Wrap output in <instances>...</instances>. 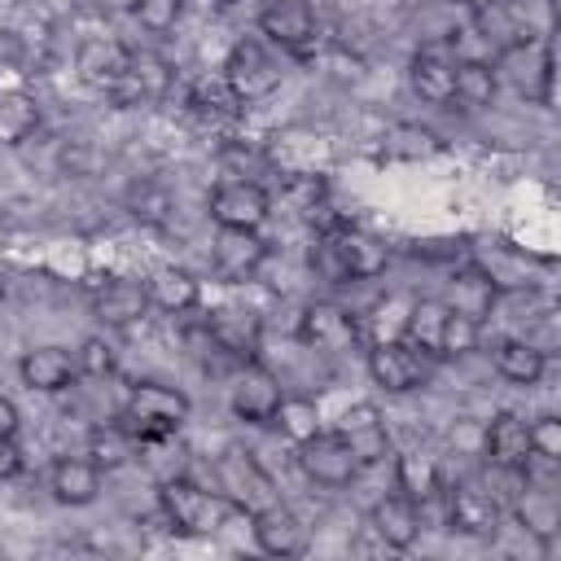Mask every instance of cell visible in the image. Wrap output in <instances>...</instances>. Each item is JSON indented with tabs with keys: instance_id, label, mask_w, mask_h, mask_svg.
Wrapping results in <instances>:
<instances>
[{
	"instance_id": "obj_32",
	"label": "cell",
	"mask_w": 561,
	"mask_h": 561,
	"mask_svg": "<svg viewBox=\"0 0 561 561\" xmlns=\"http://www.w3.org/2000/svg\"><path fill=\"white\" fill-rule=\"evenodd\" d=\"M101 473H118L136 460V438L123 421H101L88 430V451H83Z\"/></svg>"
},
{
	"instance_id": "obj_26",
	"label": "cell",
	"mask_w": 561,
	"mask_h": 561,
	"mask_svg": "<svg viewBox=\"0 0 561 561\" xmlns=\"http://www.w3.org/2000/svg\"><path fill=\"white\" fill-rule=\"evenodd\" d=\"M145 311H149L145 280L118 276V280H105V285L92 294V316H96L105 329H131V324L145 320Z\"/></svg>"
},
{
	"instance_id": "obj_45",
	"label": "cell",
	"mask_w": 561,
	"mask_h": 561,
	"mask_svg": "<svg viewBox=\"0 0 561 561\" xmlns=\"http://www.w3.org/2000/svg\"><path fill=\"white\" fill-rule=\"evenodd\" d=\"M4 294H9V280H4V272H0V302H4Z\"/></svg>"
},
{
	"instance_id": "obj_25",
	"label": "cell",
	"mask_w": 561,
	"mask_h": 561,
	"mask_svg": "<svg viewBox=\"0 0 561 561\" xmlns=\"http://www.w3.org/2000/svg\"><path fill=\"white\" fill-rule=\"evenodd\" d=\"M18 377L26 390L35 394H61L79 381V368H75V355L66 346H31L22 359H18Z\"/></svg>"
},
{
	"instance_id": "obj_10",
	"label": "cell",
	"mask_w": 561,
	"mask_h": 561,
	"mask_svg": "<svg viewBox=\"0 0 561 561\" xmlns=\"http://www.w3.org/2000/svg\"><path fill=\"white\" fill-rule=\"evenodd\" d=\"M298 469L307 473V482H316V486H329V491H342V486H351L355 478H359V460H355V451L346 447V438L337 434V430H316L311 438H302L298 443Z\"/></svg>"
},
{
	"instance_id": "obj_2",
	"label": "cell",
	"mask_w": 561,
	"mask_h": 561,
	"mask_svg": "<svg viewBox=\"0 0 561 561\" xmlns=\"http://www.w3.org/2000/svg\"><path fill=\"white\" fill-rule=\"evenodd\" d=\"M188 412H193V399L184 390L162 381H136L118 408V421L131 430L136 443H149V438H175Z\"/></svg>"
},
{
	"instance_id": "obj_44",
	"label": "cell",
	"mask_w": 561,
	"mask_h": 561,
	"mask_svg": "<svg viewBox=\"0 0 561 561\" xmlns=\"http://www.w3.org/2000/svg\"><path fill=\"white\" fill-rule=\"evenodd\" d=\"M456 4L473 13V9H491V4H508V0H456Z\"/></svg>"
},
{
	"instance_id": "obj_37",
	"label": "cell",
	"mask_w": 561,
	"mask_h": 561,
	"mask_svg": "<svg viewBox=\"0 0 561 561\" xmlns=\"http://www.w3.org/2000/svg\"><path fill=\"white\" fill-rule=\"evenodd\" d=\"M443 320H447V302H443V298H412L403 337H408L412 346H421L425 355L438 359V333H443Z\"/></svg>"
},
{
	"instance_id": "obj_3",
	"label": "cell",
	"mask_w": 561,
	"mask_h": 561,
	"mask_svg": "<svg viewBox=\"0 0 561 561\" xmlns=\"http://www.w3.org/2000/svg\"><path fill=\"white\" fill-rule=\"evenodd\" d=\"M224 88L237 96V105H259L267 96L280 92L285 83V66L280 57L272 53V44H263L259 35H241L228 57H224V70H219Z\"/></svg>"
},
{
	"instance_id": "obj_4",
	"label": "cell",
	"mask_w": 561,
	"mask_h": 561,
	"mask_svg": "<svg viewBox=\"0 0 561 561\" xmlns=\"http://www.w3.org/2000/svg\"><path fill=\"white\" fill-rule=\"evenodd\" d=\"M500 88H513L522 101L552 105V39H513L491 53Z\"/></svg>"
},
{
	"instance_id": "obj_23",
	"label": "cell",
	"mask_w": 561,
	"mask_h": 561,
	"mask_svg": "<svg viewBox=\"0 0 561 561\" xmlns=\"http://www.w3.org/2000/svg\"><path fill=\"white\" fill-rule=\"evenodd\" d=\"M482 456L491 469H508V473H522L530 469V434H526V421L517 412H495L482 430Z\"/></svg>"
},
{
	"instance_id": "obj_7",
	"label": "cell",
	"mask_w": 561,
	"mask_h": 561,
	"mask_svg": "<svg viewBox=\"0 0 561 561\" xmlns=\"http://www.w3.org/2000/svg\"><path fill=\"white\" fill-rule=\"evenodd\" d=\"M434 364H438V359L425 355L421 346H412L408 337L373 342V346H368V377H373L386 394H408V390L430 386Z\"/></svg>"
},
{
	"instance_id": "obj_29",
	"label": "cell",
	"mask_w": 561,
	"mask_h": 561,
	"mask_svg": "<svg viewBox=\"0 0 561 561\" xmlns=\"http://www.w3.org/2000/svg\"><path fill=\"white\" fill-rule=\"evenodd\" d=\"M390 473H394V491L408 495L416 508L425 504H438L443 500V469L434 456L425 451H403V456H390Z\"/></svg>"
},
{
	"instance_id": "obj_8",
	"label": "cell",
	"mask_w": 561,
	"mask_h": 561,
	"mask_svg": "<svg viewBox=\"0 0 561 561\" xmlns=\"http://www.w3.org/2000/svg\"><path fill=\"white\" fill-rule=\"evenodd\" d=\"M504 504L491 495V486L478 482H443V526L465 539H495L500 535Z\"/></svg>"
},
{
	"instance_id": "obj_39",
	"label": "cell",
	"mask_w": 561,
	"mask_h": 561,
	"mask_svg": "<svg viewBox=\"0 0 561 561\" xmlns=\"http://www.w3.org/2000/svg\"><path fill=\"white\" fill-rule=\"evenodd\" d=\"M131 18L140 22V31L167 35V31H175V22L184 18V0H136V4H131Z\"/></svg>"
},
{
	"instance_id": "obj_31",
	"label": "cell",
	"mask_w": 561,
	"mask_h": 561,
	"mask_svg": "<svg viewBox=\"0 0 561 561\" xmlns=\"http://www.w3.org/2000/svg\"><path fill=\"white\" fill-rule=\"evenodd\" d=\"M443 302H447V311H460V316L486 324V316H495V307H500V294H495V285H491L473 263H465V267L451 276Z\"/></svg>"
},
{
	"instance_id": "obj_36",
	"label": "cell",
	"mask_w": 561,
	"mask_h": 561,
	"mask_svg": "<svg viewBox=\"0 0 561 561\" xmlns=\"http://www.w3.org/2000/svg\"><path fill=\"white\" fill-rule=\"evenodd\" d=\"M272 425L298 447L302 438H311L320 430V403L311 394H280V403L272 412Z\"/></svg>"
},
{
	"instance_id": "obj_41",
	"label": "cell",
	"mask_w": 561,
	"mask_h": 561,
	"mask_svg": "<svg viewBox=\"0 0 561 561\" xmlns=\"http://www.w3.org/2000/svg\"><path fill=\"white\" fill-rule=\"evenodd\" d=\"M75 368H79V377H110L114 373V346L105 342V337H83L79 342V351H75Z\"/></svg>"
},
{
	"instance_id": "obj_15",
	"label": "cell",
	"mask_w": 561,
	"mask_h": 561,
	"mask_svg": "<svg viewBox=\"0 0 561 561\" xmlns=\"http://www.w3.org/2000/svg\"><path fill=\"white\" fill-rule=\"evenodd\" d=\"M342 438H346V447L355 451V460H359V469H373V465H386L390 456H394V438H390V425H386V416H381V408L377 403H351L342 416H337V425H333Z\"/></svg>"
},
{
	"instance_id": "obj_42",
	"label": "cell",
	"mask_w": 561,
	"mask_h": 561,
	"mask_svg": "<svg viewBox=\"0 0 561 561\" xmlns=\"http://www.w3.org/2000/svg\"><path fill=\"white\" fill-rule=\"evenodd\" d=\"M22 473V451H18V438H0V482L18 478Z\"/></svg>"
},
{
	"instance_id": "obj_6",
	"label": "cell",
	"mask_w": 561,
	"mask_h": 561,
	"mask_svg": "<svg viewBox=\"0 0 561 561\" xmlns=\"http://www.w3.org/2000/svg\"><path fill=\"white\" fill-rule=\"evenodd\" d=\"M215 491H219L224 500H232L241 513H259V508H267V504L280 500L276 478H272V473L259 465V456L245 451V447H224V451L215 456Z\"/></svg>"
},
{
	"instance_id": "obj_9",
	"label": "cell",
	"mask_w": 561,
	"mask_h": 561,
	"mask_svg": "<svg viewBox=\"0 0 561 561\" xmlns=\"http://www.w3.org/2000/svg\"><path fill=\"white\" fill-rule=\"evenodd\" d=\"M316 237L329 241L342 285H351V280H377V276L390 267V245H386L377 232L359 228V224H346V219H342L333 232H316Z\"/></svg>"
},
{
	"instance_id": "obj_14",
	"label": "cell",
	"mask_w": 561,
	"mask_h": 561,
	"mask_svg": "<svg viewBox=\"0 0 561 561\" xmlns=\"http://www.w3.org/2000/svg\"><path fill=\"white\" fill-rule=\"evenodd\" d=\"M408 83L425 105H456V48L443 39H425L408 61Z\"/></svg>"
},
{
	"instance_id": "obj_38",
	"label": "cell",
	"mask_w": 561,
	"mask_h": 561,
	"mask_svg": "<svg viewBox=\"0 0 561 561\" xmlns=\"http://www.w3.org/2000/svg\"><path fill=\"white\" fill-rule=\"evenodd\" d=\"M478 346H482V324L460 311H447L443 333H438V359H469Z\"/></svg>"
},
{
	"instance_id": "obj_18",
	"label": "cell",
	"mask_w": 561,
	"mask_h": 561,
	"mask_svg": "<svg viewBox=\"0 0 561 561\" xmlns=\"http://www.w3.org/2000/svg\"><path fill=\"white\" fill-rule=\"evenodd\" d=\"M245 522H250L254 548L267 552V557H302V552L311 548V526H307L285 500H276V504L250 513Z\"/></svg>"
},
{
	"instance_id": "obj_28",
	"label": "cell",
	"mask_w": 561,
	"mask_h": 561,
	"mask_svg": "<svg viewBox=\"0 0 561 561\" xmlns=\"http://www.w3.org/2000/svg\"><path fill=\"white\" fill-rule=\"evenodd\" d=\"M145 294H149V307L167 311V316H188L202 307V280L188 272V267H175V263H162L145 276Z\"/></svg>"
},
{
	"instance_id": "obj_34",
	"label": "cell",
	"mask_w": 561,
	"mask_h": 561,
	"mask_svg": "<svg viewBox=\"0 0 561 561\" xmlns=\"http://www.w3.org/2000/svg\"><path fill=\"white\" fill-rule=\"evenodd\" d=\"M408 311H412V294L390 289L386 298H377V302L368 307L359 333H368V346H373V342H394V337H403V329H408Z\"/></svg>"
},
{
	"instance_id": "obj_12",
	"label": "cell",
	"mask_w": 561,
	"mask_h": 561,
	"mask_svg": "<svg viewBox=\"0 0 561 561\" xmlns=\"http://www.w3.org/2000/svg\"><path fill=\"white\" fill-rule=\"evenodd\" d=\"M267 263V241L259 228H215L210 241V272L224 285H245Z\"/></svg>"
},
{
	"instance_id": "obj_21",
	"label": "cell",
	"mask_w": 561,
	"mask_h": 561,
	"mask_svg": "<svg viewBox=\"0 0 561 561\" xmlns=\"http://www.w3.org/2000/svg\"><path fill=\"white\" fill-rule=\"evenodd\" d=\"M504 513H513V522H517L539 548H548V543L557 539V530H561V504H557V491L543 486V482H535L530 473L522 478V486H517V495L508 500Z\"/></svg>"
},
{
	"instance_id": "obj_43",
	"label": "cell",
	"mask_w": 561,
	"mask_h": 561,
	"mask_svg": "<svg viewBox=\"0 0 561 561\" xmlns=\"http://www.w3.org/2000/svg\"><path fill=\"white\" fill-rule=\"evenodd\" d=\"M18 430H22V412L9 394H0V438H18Z\"/></svg>"
},
{
	"instance_id": "obj_27",
	"label": "cell",
	"mask_w": 561,
	"mask_h": 561,
	"mask_svg": "<svg viewBox=\"0 0 561 561\" xmlns=\"http://www.w3.org/2000/svg\"><path fill=\"white\" fill-rule=\"evenodd\" d=\"M105 473L88 460V456H57L48 469V491L61 508H88L101 495Z\"/></svg>"
},
{
	"instance_id": "obj_22",
	"label": "cell",
	"mask_w": 561,
	"mask_h": 561,
	"mask_svg": "<svg viewBox=\"0 0 561 561\" xmlns=\"http://www.w3.org/2000/svg\"><path fill=\"white\" fill-rule=\"evenodd\" d=\"M206 333L215 337V346L232 359V364H245V359H259V342H263V320L245 307H215L206 320Z\"/></svg>"
},
{
	"instance_id": "obj_30",
	"label": "cell",
	"mask_w": 561,
	"mask_h": 561,
	"mask_svg": "<svg viewBox=\"0 0 561 561\" xmlns=\"http://www.w3.org/2000/svg\"><path fill=\"white\" fill-rule=\"evenodd\" d=\"M491 364L513 386H539L548 373V351H539L530 337H500L491 346Z\"/></svg>"
},
{
	"instance_id": "obj_13",
	"label": "cell",
	"mask_w": 561,
	"mask_h": 561,
	"mask_svg": "<svg viewBox=\"0 0 561 561\" xmlns=\"http://www.w3.org/2000/svg\"><path fill=\"white\" fill-rule=\"evenodd\" d=\"M280 394H285V390H280V377H276L267 364L245 359V364H237V373H232L228 408H232V416L245 421V425H272V412H276Z\"/></svg>"
},
{
	"instance_id": "obj_16",
	"label": "cell",
	"mask_w": 561,
	"mask_h": 561,
	"mask_svg": "<svg viewBox=\"0 0 561 561\" xmlns=\"http://www.w3.org/2000/svg\"><path fill=\"white\" fill-rule=\"evenodd\" d=\"M491 285L495 294H522V289H535V272H530V254L504 237H486L469 250V259Z\"/></svg>"
},
{
	"instance_id": "obj_5",
	"label": "cell",
	"mask_w": 561,
	"mask_h": 561,
	"mask_svg": "<svg viewBox=\"0 0 561 561\" xmlns=\"http://www.w3.org/2000/svg\"><path fill=\"white\" fill-rule=\"evenodd\" d=\"M254 26L263 44L280 48L294 61H307L320 39V18L311 0H263V9L254 13Z\"/></svg>"
},
{
	"instance_id": "obj_35",
	"label": "cell",
	"mask_w": 561,
	"mask_h": 561,
	"mask_svg": "<svg viewBox=\"0 0 561 561\" xmlns=\"http://www.w3.org/2000/svg\"><path fill=\"white\" fill-rule=\"evenodd\" d=\"M438 149H443V140L416 123H399L381 140V158H390V162H421V158H434Z\"/></svg>"
},
{
	"instance_id": "obj_17",
	"label": "cell",
	"mask_w": 561,
	"mask_h": 561,
	"mask_svg": "<svg viewBox=\"0 0 561 561\" xmlns=\"http://www.w3.org/2000/svg\"><path fill=\"white\" fill-rule=\"evenodd\" d=\"M298 337L311 346V351H324V355H342L359 342V320L355 311H346L342 302H307L302 316H298Z\"/></svg>"
},
{
	"instance_id": "obj_19",
	"label": "cell",
	"mask_w": 561,
	"mask_h": 561,
	"mask_svg": "<svg viewBox=\"0 0 561 561\" xmlns=\"http://www.w3.org/2000/svg\"><path fill=\"white\" fill-rule=\"evenodd\" d=\"M267 162L280 175H324L333 162V145L311 127H285L267 140Z\"/></svg>"
},
{
	"instance_id": "obj_40",
	"label": "cell",
	"mask_w": 561,
	"mask_h": 561,
	"mask_svg": "<svg viewBox=\"0 0 561 561\" xmlns=\"http://www.w3.org/2000/svg\"><path fill=\"white\" fill-rule=\"evenodd\" d=\"M526 434H530V456L535 460H543V465H557L561 460V416L543 412V416H535L526 425Z\"/></svg>"
},
{
	"instance_id": "obj_1",
	"label": "cell",
	"mask_w": 561,
	"mask_h": 561,
	"mask_svg": "<svg viewBox=\"0 0 561 561\" xmlns=\"http://www.w3.org/2000/svg\"><path fill=\"white\" fill-rule=\"evenodd\" d=\"M158 513H162V522H167L175 535H188V539L219 535V530L232 526L237 517H250V513H241L232 500H224L219 491H206L202 482H193V478H184V473L158 478Z\"/></svg>"
},
{
	"instance_id": "obj_24",
	"label": "cell",
	"mask_w": 561,
	"mask_h": 561,
	"mask_svg": "<svg viewBox=\"0 0 561 561\" xmlns=\"http://www.w3.org/2000/svg\"><path fill=\"white\" fill-rule=\"evenodd\" d=\"M368 526H373V535L386 543V552H408L416 539H421V508L408 500V495H399V491H386L373 508H368Z\"/></svg>"
},
{
	"instance_id": "obj_11",
	"label": "cell",
	"mask_w": 561,
	"mask_h": 561,
	"mask_svg": "<svg viewBox=\"0 0 561 561\" xmlns=\"http://www.w3.org/2000/svg\"><path fill=\"white\" fill-rule=\"evenodd\" d=\"M206 210H210L215 228H263L272 215V193L259 180L232 175V180H219L210 188Z\"/></svg>"
},
{
	"instance_id": "obj_20",
	"label": "cell",
	"mask_w": 561,
	"mask_h": 561,
	"mask_svg": "<svg viewBox=\"0 0 561 561\" xmlns=\"http://www.w3.org/2000/svg\"><path fill=\"white\" fill-rule=\"evenodd\" d=\"M127 70H131V48L123 39H114V35H83L75 44V75L88 88L110 92V88H118L127 79Z\"/></svg>"
},
{
	"instance_id": "obj_33",
	"label": "cell",
	"mask_w": 561,
	"mask_h": 561,
	"mask_svg": "<svg viewBox=\"0 0 561 561\" xmlns=\"http://www.w3.org/2000/svg\"><path fill=\"white\" fill-rule=\"evenodd\" d=\"M495 92H500V79L491 70V57H469V53L460 57L456 53V96L451 101H460L469 110H482V105L495 101Z\"/></svg>"
}]
</instances>
